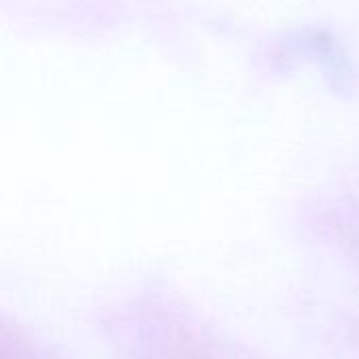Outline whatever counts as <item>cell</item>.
Here are the masks:
<instances>
[]
</instances>
